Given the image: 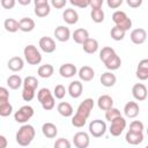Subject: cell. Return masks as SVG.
Listing matches in <instances>:
<instances>
[{
  "instance_id": "obj_1",
  "label": "cell",
  "mask_w": 148,
  "mask_h": 148,
  "mask_svg": "<svg viewBox=\"0 0 148 148\" xmlns=\"http://www.w3.org/2000/svg\"><path fill=\"white\" fill-rule=\"evenodd\" d=\"M92 109H94V99L92 98L83 99V102L80 103L75 114L72 118V125L74 127H77V128L83 127L86 125L87 119L90 116V112Z\"/></svg>"
},
{
  "instance_id": "obj_2",
  "label": "cell",
  "mask_w": 148,
  "mask_h": 148,
  "mask_svg": "<svg viewBox=\"0 0 148 148\" xmlns=\"http://www.w3.org/2000/svg\"><path fill=\"white\" fill-rule=\"evenodd\" d=\"M35 135H36V131H35L34 126L29 125V124H24L18 128L15 139L20 146L25 147L32 142V140L35 139Z\"/></svg>"
},
{
  "instance_id": "obj_3",
  "label": "cell",
  "mask_w": 148,
  "mask_h": 148,
  "mask_svg": "<svg viewBox=\"0 0 148 148\" xmlns=\"http://www.w3.org/2000/svg\"><path fill=\"white\" fill-rule=\"evenodd\" d=\"M37 98L39 101V103L42 104V108L46 111L52 110L54 108V95H52V92L50 91V89L47 88H42L38 90L37 92Z\"/></svg>"
},
{
  "instance_id": "obj_4",
  "label": "cell",
  "mask_w": 148,
  "mask_h": 148,
  "mask_svg": "<svg viewBox=\"0 0 148 148\" xmlns=\"http://www.w3.org/2000/svg\"><path fill=\"white\" fill-rule=\"evenodd\" d=\"M23 54H24V59L29 65H38L42 61V54L40 52L37 50V47L32 44L27 45L23 50Z\"/></svg>"
},
{
  "instance_id": "obj_5",
  "label": "cell",
  "mask_w": 148,
  "mask_h": 148,
  "mask_svg": "<svg viewBox=\"0 0 148 148\" xmlns=\"http://www.w3.org/2000/svg\"><path fill=\"white\" fill-rule=\"evenodd\" d=\"M112 21L116 25L120 27L121 29H124L125 31L130 30V28L132 27V20L126 15L125 12L123 10H116L112 14Z\"/></svg>"
},
{
  "instance_id": "obj_6",
  "label": "cell",
  "mask_w": 148,
  "mask_h": 148,
  "mask_svg": "<svg viewBox=\"0 0 148 148\" xmlns=\"http://www.w3.org/2000/svg\"><path fill=\"white\" fill-rule=\"evenodd\" d=\"M34 113H35V111H34L32 106H30V105H23V106H21L14 113V119H15L16 123L24 124V123H27L34 116Z\"/></svg>"
},
{
  "instance_id": "obj_7",
  "label": "cell",
  "mask_w": 148,
  "mask_h": 148,
  "mask_svg": "<svg viewBox=\"0 0 148 148\" xmlns=\"http://www.w3.org/2000/svg\"><path fill=\"white\" fill-rule=\"evenodd\" d=\"M106 132V124L104 120L101 119H95L91 120L89 124V133L94 138H101L105 134Z\"/></svg>"
},
{
  "instance_id": "obj_8",
  "label": "cell",
  "mask_w": 148,
  "mask_h": 148,
  "mask_svg": "<svg viewBox=\"0 0 148 148\" xmlns=\"http://www.w3.org/2000/svg\"><path fill=\"white\" fill-rule=\"evenodd\" d=\"M125 128H126V120L123 116H120V117H118L111 121V125L109 127V132L113 136H119L124 132Z\"/></svg>"
},
{
  "instance_id": "obj_9",
  "label": "cell",
  "mask_w": 148,
  "mask_h": 148,
  "mask_svg": "<svg viewBox=\"0 0 148 148\" xmlns=\"http://www.w3.org/2000/svg\"><path fill=\"white\" fill-rule=\"evenodd\" d=\"M73 143L77 148H87L90 143V139L88 133L86 132H77L73 136Z\"/></svg>"
},
{
  "instance_id": "obj_10",
  "label": "cell",
  "mask_w": 148,
  "mask_h": 148,
  "mask_svg": "<svg viewBox=\"0 0 148 148\" xmlns=\"http://www.w3.org/2000/svg\"><path fill=\"white\" fill-rule=\"evenodd\" d=\"M130 38H131L132 43L135 44V45L143 44L147 39V31L142 28H136V29L132 30V32L130 35Z\"/></svg>"
},
{
  "instance_id": "obj_11",
  "label": "cell",
  "mask_w": 148,
  "mask_h": 148,
  "mask_svg": "<svg viewBox=\"0 0 148 148\" xmlns=\"http://www.w3.org/2000/svg\"><path fill=\"white\" fill-rule=\"evenodd\" d=\"M132 95H133V97H134L136 101H139V102L145 101V99L147 98V95H148L146 86L142 84V83H135V84L133 86V88H132Z\"/></svg>"
},
{
  "instance_id": "obj_12",
  "label": "cell",
  "mask_w": 148,
  "mask_h": 148,
  "mask_svg": "<svg viewBox=\"0 0 148 148\" xmlns=\"http://www.w3.org/2000/svg\"><path fill=\"white\" fill-rule=\"evenodd\" d=\"M39 47L45 53H52L56 51V43L51 37L44 36L39 39Z\"/></svg>"
},
{
  "instance_id": "obj_13",
  "label": "cell",
  "mask_w": 148,
  "mask_h": 148,
  "mask_svg": "<svg viewBox=\"0 0 148 148\" xmlns=\"http://www.w3.org/2000/svg\"><path fill=\"white\" fill-rule=\"evenodd\" d=\"M139 112H140V108L136 102L130 101L124 106V114L127 118H135L139 114Z\"/></svg>"
},
{
  "instance_id": "obj_14",
  "label": "cell",
  "mask_w": 148,
  "mask_h": 148,
  "mask_svg": "<svg viewBox=\"0 0 148 148\" xmlns=\"http://www.w3.org/2000/svg\"><path fill=\"white\" fill-rule=\"evenodd\" d=\"M59 74L65 79H69V77H73L75 74H77V68L73 64H69V62L64 64L59 68Z\"/></svg>"
},
{
  "instance_id": "obj_15",
  "label": "cell",
  "mask_w": 148,
  "mask_h": 148,
  "mask_svg": "<svg viewBox=\"0 0 148 148\" xmlns=\"http://www.w3.org/2000/svg\"><path fill=\"white\" fill-rule=\"evenodd\" d=\"M54 37L59 42H67L71 38V31L65 25H58L54 29Z\"/></svg>"
},
{
  "instance_id": "obj_16",
  "label": "cell",
  "mask_w": 148,
  "mask_h": 148,
  "mask_svg": "<svg viewBox=\"0 0 148 148\" xmlns=\"http://www.w3.org/2000/svg\"><path fill=\"white\" fill-rule=\"evenodd\" d=\"M83 91V86L80 81H72L68 86V94L73 98H79L82 95Z\"/></svg>"
},
{
  "instance_id": "obj_17",
  "label": "cell",
  "mask_w": 148,
  "mask_h": 148,
  "mask_svg": "<svg viewBox=\"0 0 148 148\" xmlns=\"http://www.w3.org/2000/svg\"><path fill=\"white\" fill-rule=\"evenodd\" d=\"M62 20L67 23V24H75L79 21V14L75 9L73 8H67L65 9V12L62 13Z\"/></svg>"
},
{
  "instance_id": "obj_18",
  "label": "cell",
  "mask_w": 148,
  "mask_h": 148,
  "mask_svg": "<svg viewBox=\"0 0 148 148\" xmlns=\"http://www.w3.org/2000/svg\"><path fill=\"white\" fill-rule=\"evenodd\" d=\"M72 38L74 39V42L76 44H83L88 38H89V32L87 29H83V28H79L76 30H74L73 35H72Z\"/></svg>"
},
{
  "instance_id": "obj_19",
  "label": "cell",
  "mask_w": 148,
  "mask_h": 148,
  "mask_svg": "<svg viewBox=\"0 0 148 148\" xmlns=\"http://www.w3.org/2000/svg\"><path fill=\"white\" fill-rule=\"evenodd\" d=\"M77 75H79L80 80L88 82V81H91V80L94 79V76H95V71H94L90 66H82V67L79 69Z\"/></svg>"
},
{
  "instance_id": "obj_20",
  "label": "cell",
  "mask_w": 148,
  "mask_h": 148,
  "mask_svg": "<svg viewBox=\"0 0 148 148\" xmlns=\"http://www.w3.org/2000/svg\"><path fill=\"white\" fill-rule=\"evenodd\" d=\"M125 140L130 145H140L143 141V134L142 132H132L128 131L125 135Z\"/></svg>"
},
{
  "instance_id": "obj_21",
  "label": "cell",
  "mask_w": 148,
  "mask_h": 148,
  "mask_svg": "<svg viewBox=\"0 0 148 148\" xmlns=\"http://www.w3.org/2000/svg\"><path fill=\"white\" fill-rule=\"evenodd\" d=\"M23 66H24V61L21 57H12L8 62H7V67L13 71V72H20L23 69Z\"/></svg>"
},
{
  "instance_id": "obj_22",
  "label": "cell",
  "mask_w": 148,
  "mask_h": 148,
  "mask_svg": "<svg viewBox=\"0 0 148 148\" xmlns=\"http://www.w3.org/2000/svg\"><path fill=\"white\" fill-rule=\"evenodd\" d=\"M99 81H101L102 86H104L106 88H110V87L114 86V83L117 82V77L112 72H105L101 75Z\"/></svg>"
},
{
  "instance_id": "obj_23",
  "label": "cell",
  "mask_w": 148,
  "mask_h": 148,
  "mask_svg": "<svg viewBox=\"0 0 148 148\" xmlns=\"http://www.w3.org/2000/svg\"><path fill=\"white\" fill-rule=\"evenodd\" d=\"M57 111L59 112V114H61L62 117L65 118H68V117H72L73 113H74V110H73V106L68 103V102H60L57 106Z\"/></svg>"
},
{
  "instance_id": "obj_24",
  "label": "cell",
  "mask_w": 148,
  "mask_h": 148,
  "mask_svg": "<svg viewBox=\"0 0 148 148\" xmlns=\"http://www.w3.org/2000/svg\"><path fill=\"white\" fill-rule=\"evenodd\" d=\"M97 105H98V108L101 110L106 111V110H109V109H111L113 106V99L109 95H102L97 99Z\"/></svg>"
},
{
  "instance_id": "obj_25",
  "label": "cell",
  "mask_w": 148,
  "mask_h": 148,
  "mask_svg": "<svg viewBox=\"0 0 148 148\" xmlns=\"http://www.w3.org/2000/svg\"><path fill=\"white\" fill-rule=\"evenodd\" d=\"M42 132H43L44 136H46V138H49V139H53V138H56L57 134H58V128H57V126H56L54 124H52V123H45V124H43V126H42Z\"/></svg>"
},
{
  "instance_id": "obj_26",
  "label": "cell",
  "mask_w": 148,
  "mask_h": 148,
  "mask_svg": "<svg viewBox=\"0 0 148 148\" xmlns=\"http://www.w3.org/2000/svg\"><path fill=\"white\" fill-rule=\"evenodd\" d=\"M35 21L30 17H23L18 21V28L23 32H30L35 29Z\"/></svg>"
},
{
  "instance_id": "obj_27",
  "label": "cell",
  "mask_w": 148,
  "mask_h": 148,
  "mask_svg": "<svg viewBox=\"0 0 148 148\" xmlns=\"http://www.w3.org/2000/svg\"><path fill=\"white\" fill-rule=\"evenodd\" d=\"M82 47H83V51L86 53H89V54H94L95 52H97L98 50V42L95 39V38H88L83 44H82Z\"/></svg>"
},
{
  "instance_id": "obj_28",
  "label": "cell",
  "mask_w": 148,
  "mask_h": 148,
  "mask_svg": "<svg viewBox=\"0 0 148 148\" xmlns=\"http://www.w3.org/2000/svg\"><path fill=\"white\" fill-rule=\"evenodd\" d=\"M105 67L109 69V71H116L120 67L121 65V59L119 58V56L117 53H114L110 59H108L105 62H104Z\"/></svg>"
},
{
  "instance_id": "obj_29",
  "label": "cell",
  "mask_w": 148,
  "mask_h": 148,
  "mask_svg": "<svg viewBox=\"0 0 148 148\" xmlns=\"http://www.w3.org/2000/svg\"><path fill=\"white\" fill-rule=\"evenodd\" d=\"M53 72H54V68H53V66L50 65V64H45V65L39 66V67H38V71H37L38 76H40V77H43V79L51 77L52 74H53Z\"/></svg>"
},
{
  "instance_id": "obj_30",
  "label": "cell",
  "mask_w": 148,
  "mask_h": 148,
  "mask_svg": "<svg viewBox=\"0 0 148 148\" xmlns=\"http://www.w3.org/2000/svg\"><path fill=\"white\" fill-rule=\"evenodd\" d=\"M7 84H8V87H9L10 89L16 90V89H18L21 86H23V80L21 79L20 75L13 74V75H10V76L7 79Z\"/></svg>"
},
{
  "instance_id": "obj_31",
  "label": "cell",
  "mask_w": 148,
  "mask_h": 148,
  "mask_svg": "<svg viewBox=\"0 0 148 148\" xmlns=\"http://www.w3.org/2000/svg\"><path fill=\"white\" fill-rule=\"evenodd\" d=\"M51 12V7L49 3H44V5H38V6H35V15L38 16V17H46Z\"/></svg>"
},
{
  "instance_id": "obj_32",
  "label": "cell",
  "mask_w": 148,
  "mask_h": 148,
  "mask_svg": "<svg viewBox=\"0 0 148 148\" xmlns=\"http://www.w3.org/2000/svg\"><path fill=\"white\" fill-rule=\"evenodd\" d=\"M3 28L8 32H16L17 30H20L18 21H16L15 18H6L3 22Z\"/></svg>"
},
{
  "instance_id": "obj_33",
  "label": "cell",
  "mask_w": 148,
  "mask_h": 148,
  "mask_svg": "<svg viewBox=\"0 0 148 148\" xmlns=\"http://www.w3.org/2000/svg\"><path fill=\"white\" fill-rule=\"evenodd\" d=\"M125 34H126V31L124 29H121L120 27H118V25H114L110 31L111 38L114 39V40H123L124 37H125Z\"/></svg>"
},
{
  "instance_id": "obj_34",
  "label": "cell",
  "mask_w": 148,
  "mask_h": 148,
  "mask_svg": "<svg viewBox=\"0 0 148 148\" xmlns=\"http://www.w3.org/2000/svg\"><path fill=\"white\" fill-rule=\"evenodd\" d=\"M116 52H114V50L111 47V46H105V47H103L102 50H101V52H99V59L103 61V64L108 60V59H110L113 54H114Z\"/></svg>"
},
{
  "instance_id": "obj_35",
  "label": "cell",
  "mask_w": 148,
  "mask_h": 148,
  "mask_svg": "<svg viewBox=\"0 0 148 148\" xmlns=\"http://www.w3.org/2000/svg\"><path fill=\"white\" fill-rule=\"evenodd\" d=\"M90 16H91V20H92L95 23H102V22L104 21V12H103L102 8L91 9Z\"/></svg>"
},
{
  "instance_id": "obj_36",
  "label": "cell",
  "mask_w": 148,
  "mask_h": 148,
  "mask_svg": "<svg viewBox=\"0 0 148 148\" xmlns=\"http://www.w3.org/2000/svg\"><path fill=\"white\" fill-rule=\"evenodd\" d=\"M38 80L35 77V76H27L24 80H23V88H29V89H34L36 90L37 87H38Z\"/></svg>"
},
{
  "instance_id": "obj_37",
  "label": "cell",
  "mask_w": 148,
  "mask_h": 148,
  "mask_svg": "<svg viewBox=\"0 0 148 148\" xmlns=\"http://www.w3.org/2000/svg\"><path fill=\"white\" fill-rule=\"evenodd\" d=\"M121 116V113H120V111L118 110V109H116V108H111V109H109V110H106L105 111V119L108 120V121H112L113 119H116V118H118V117H120Z\"/></svg>"
},
{
  "instance_id": "obj_38",
  "label": "cell",
  "mask_w": 148,
  "mask_h": 148,
  "mask_svg": "<svg viewBox=\"0 0 148 148\" xmlns=\"http://www.w3.org/2000/svg\"><path fill=\"white\" fill-rule=\"evenodd\" d=\"M13 112V105L9 102L1 103L0 104V116L1 117H8Z\"/></svg>"
},
{
  "instance_id": "obj_39",
  "label": "cell",
  "mask_w": 148,
  "mask_h": 148,
  "mask_svg": "<svg viewBox=\"0 0 148 148\" xmlns=\"http://www.w3.org/2000/svg\"><path fill=\"white\" fill-rule=\"evenodd\" d=\"M66 88L62 86V84H57L56 87H54V90H53V95H54V97L56 98H58V99H62L64 97H65V95H66Z\"/></svg>"
},
{
  "instance_id": "obj_40",
  "label": "cell",
  "mask_w": 148,
  "mask_h": 148,
  "mask_svg": "<svg viewBox=\"0 0 148 148\" xmlns=\"http://www.w3.org/2000/svg\"><path fill=\"white\" fill-rule=\"evenodd\" d=\"M35 94H36V90H34V89H29V88H23V91H22V98H23V101H25V102H30V101L34 99Z\"/></svg>"
},
{
  "instance_id": "obj_41",
  "label": "cell",
  "mask_w": 148,
  "mask_h": 148,
  "mask_svg": "<svg viewBox=\"0 0 148 148\" xmlns=\"http://www.w3.org/2000/svg\"><path fill=\"white\" fill-rule=\"evenodd\" d=\"M143 130H145L143 123H141L140 120H133L130 124V130L128 131H132V132H142Z\"/></svg>"
},
{
  "instance_id": "obj_42",
  "label": "cell",
  "mask_w": 148,
  "mask_h": 148,
  "mask_svg": "<svg viewBox=\"0 0 148 148\" xmlns=\"http://www.w3.org/2000/svg\"><path fill=\"white\" fill-rule=\"evenodd\" d=\"M54 147H56V148H71V147H72V143H71L67 139L60 138V139H58V140L54 142Z\"/></svg>"
},
{
  "instance_id": "obj_43",
  "label": "cell",
  "mask_w": 148,
  "mask_h": 148,
  "mask_svg": "<svg viewBox=\"0 0 148 148\" xmlns=\"http://www.w3.org/2000/svg\"><path fill=\"white\" fill-rule=\"evenodd\" d=\"M71 5L79 8H86L90 5V0H69Z\"/></svg>"
},
{
  "instance_id": "obj_44",
  "label": "cell",
  "mask_w": 148,
  "mask_h": 148,
  "mask_svg": "<svg viewBox=\"0 0 148 148\" xmlns=\"http://www.w3.org/2000/svg\"><path fill=\"white\" fill-rule=\"evenodd\" d=\"M9 101V92L7 90V88L1 87L0 88V104L1 103H6Z\"/></svg>"
},
{
  "instance_id": "obj_45",
  "label": "cell",
  "mask_w": 148,
  "mask_h": 148,
  "mask_svg": "<svg viewBox=\"0 0 148 148\" xmlns=\"http://www.w3.org/2000/svg\"><path fill=\"white\" fill-rule=\"evenodd\" d=\"M136 77L141 81H145L148 79V69H143V68H136Z\"/></svg>"
},
{
  "instance_id": "obj_46",
  "label": "cell",
  "mask_w": 148,
  "mask_h": 148,
  "mask_svg": "<svg viewBox=\"0 0 148 148\" xmlns=\"http://www.w3.org/2000/svg\"><path fill=\"white\" fill-rule=\"evenodd\" d=\"M124 0H106V3L108 6L111 8V9H117L119 8L121 5H123Z\"/></svg>"
},
{
  "instance_id": "obj_47",
  "label": "cell",
  "mask_w": 148,
  "mask_h": 148,
  "mask_svg": "<svg viewBox=\"0 0 148 148\" xmlns=\"http://www.w3.org/2000/svg\"><path fill=\"white\" fill-rule=\"evenodd\" d=\"M16 1L17 0H1V6L5 9H12V8L15 7Z\"/></svg>"
},
{
  "instance_id": "obj_48",
  "label": "cell",
  "mask_w": 148,
  "mask_h": 148,
  "mask_svg": "<svg viewBox=\"0 0 148 148\" xmlns=\"http://www.w3.org/2000/svg\"><path fill=\"white\" fill-rule=\"evenodd\" d=\"M51 1V5L57 8V9H61L65 7V5L67 3V0H50Z\"/></svg>"
},
{
  "instance_id": "obj_49",
  "label": "cell",
  "mask_w": 148,
  "mask_h": 148,
  "mask_svg": "<svg viewBox=\"0 0 148 148\" xmlns=\"http://www.w3.org/2000/svg\"><path fill=\"white\" fill-rule=\"evenodd\" d=\"M126 3L131 8H139L142 5V0H126Z\"/></svg>"
},
{
  "instance_id": "obj_50",
  "label": "cell",
  "mask_w": 148,
  "mask_h": 148,
  "mask_svg": "<svg viewBox=\"0 0 148 148\" xmlns=\"http://www.w3.org/2000/svg\"><path fill=\"white\" fill-rule=\"evenodd\" d=\"M104 0H90V7L91 9H97V8H102Z\"/></svg>"
},
{
  "instance_id": "obj_51",
  "label": "cell",
  "mask_w": 148,
  "mask_h": 148,
  "mask_svg": "<svg viewBox=\"0 0 148 148\" xmlns=\"http://www.w3.org/2000/svg\"><path fill=\"white\" fill-rule=\"evenodd\" d=\"M138 68L148 69V59H142V60H140L139 64H138Z\"/></svg>"
},
{
  "instance_id": "obj_52",
  "label": "cell",
  "mask_w": 148,
  "mask_h": 148,
  "mask_svg": "<svg viewBox=\"0 0 148 148\" xmlns=\"http://www.w3.org/2000/svg\"><path fill=\"white\" fill-rule=\"evenodd\" d=\"M7 147V139L5 135H0V148H6Z\"/></svg>"
},
{
  "instance_id": "obj_53",
  "label": "cell",
  "mask_w": 148,
  "mask_h": 148,
  "mask_svg": "<svg viewBox=\"0 0 148 148\" xmlns=\"http://www.w3.org/2000/svg\"><path fill=\"white\" fill-rule=\"evenodd\" d=\"M34 3H35V6L44 5V3H49V0H34Z\"/></svg>"
},
{
  "instance_id": "obj_54",
  "label": "cell",
  "mask_w": 148,
  "mask_h": 148,
  "mask_svg": "<svg viewBox=\"0 0 148 148\" xmlns=\"http://www.w3.org/2000/svg\"><path fill=\"white\" fill-rule=\"evenodd\" d=\"M31 1H32V0H17V2H18L20 5H22V6H28Z\"/></svg>"
},
{
  "instance_id": "obj_55",
  "label": "cell",
  "mask_w": 148,
  "mask_h": 148,
  "mask_svg": "<svg viewBox=\"0 0 148 148\" xmlns=\"http://www.w3.org/2000/svg\"><path fill=\"white\" fill-rule=\"evenodd\" d=\"M147 135H148V127H147Z\"/></svg>"
},
{
  "instance_id": "obj_56",
  "label": "cell",
  "mask_w": 148,
  "mask_h": 148,
  "mask_svg": "<svg viewBox=\"0 0 148 148\" xmlns=\"http://www.w3.org/2000/svg\"><path fill=\"white\" fill-rule=\"evenodd\" d=\"M147 147H148V145H147Z\"/></svg>"
}]
</instances>
